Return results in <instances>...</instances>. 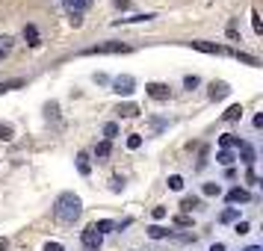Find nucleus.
<instances>
[{
	"label": "nucleus",
	"instance_id": "33",
	"mask_svg": "<svg viewBox=\"0 0 263 251\" xmlns=\"http://www.w3.org/2000/svg\"><path fill=\"white\" fill-rule=\"evenodd\" d=\"M228 36L234 38V42H239V30H237V24H234V21L228 24Z\"/></svg>",
	"mask_w": 263,
	"mask_h": 251
},
{
	"label": "nucleus",
	"instance_id": "40",
	"mask_svg": "<svg viewBox=\"0 0 263 251\" xmlns=\"http://www.w3.org/2000/svg\"><path fill=\"white\" fill-rule=\"evenodd\" d=\"M0 251H9V239L6 237H0Z\"/></svg>",
	"mask_w": 263,
	"mask_h": 251
},
{
	"label": "nucleus",
	"instance_id": "30",
	"mask_svg": "<svg viewBox=\"0 0 263 251\" xmlns=\"http://www.w3.org/2000/svg\"><path fill=\"white\" fill-rule=\"evenodd\" d=\"M0 139H3V142L12 139V127H9V124H0Z\"/></svg>",
	"mask_w": 263,
	"mask_h": 251
},
{
	"label": "nucleus",
	"instance_id": "29",
	"mask_svg": "<svg viewBox=\"0 0 263 251\" xmlns=\"http://www.w3.org/2000/svg\"><path fill=\"white\" fill-rule=\"evenodd\" d=\"M198 83H201V80H198L195 74H190V77H183V89H190V92H192V89H195Z\"/></svg>",
	"mask_w": 263,
	"mask_h": 251
},
{
	"label": "nucleus",
	"instance_id": "10",
	"mask_svg": "<svg viewBox=\"0 0 263 251\" xmlns=\"http://www.w3.org/2000/svg\"><path fill=\"white\" fill-rule=\"evenodd\" d=\"M225 198H228V204H249L251 201V192L249 189H239V186H237V189L228 192Z\"/></svg>",
	"mask_w": 263,
	"mask_h": 251
},
{
	"label": "nucleus",
	"instance_id": "23",
	"mask_svg": "<svg viewBox=\"0 0 263 251\" xmlns=\"http://www.w3.org/2000/svg\"><path fill=\"white\" fill-rule=\"evenodd\" d=\"M234 160H237V157H234V151H219V154H216V163H222V166H231Z\"/></svg>",
	"mask_w": 263,
	"mask_h": 251
},
{
	"label": "nucleus",
	"instance_id": "42",
	"mask_svg": "<svg viewBox=\"0 0 263 251\" xmlns=\"http://www.w3.org/2000/svg\"><path fill=\"white\" fill-rule=\"evenodd\" d=\"M210 251H225V245H222V242H213V245H210Z\"/></svg>",
	"mask_w": 263,
	"mask_h": 251
},
{
	"label": "nucleus",
	"instance_id": "12",
	"mask_svg": "<svg viewBox=\"0 0 263 251\" xmlns=\"http://www.w3.org/2000/svg\"><path fill=\"white\" fill-rule=\"evenodd\" d=\"M116 112H119L121 119H136V115H139V107H136V104H119Z\"/></svg>",
	"mask_w": 263,
	"mask_h": 251
},
{
	"label": "nucleus",
	"instance_id": "20",
	"mask_svg": "<svg viewBox=\"0 0 263 251\" xmlns=\"http://www.w3.org/2000/svg\"><path fill=\"white\" fill-rule=\"evenodd\" d=\"M12 45H15V38H12V36H0V60H3V56L12 50Z\"/></svg>",
	"mask_w": 263,
	"mask_h": 251
},
{
	"label": "nucleus",
	"instance_id": "13",
	"mask_svg": "<svg viewBox=\"0 0 263 251\" xmlns=\"http://www.w3.org/2000/svg\"><path fill=\"white\" fill-rule=\"evenodd\" d=\"M195 207H201V198H195V195H186V198L180 201V210H183V216H186V213H192Z\"/></svg>",
	"mask_w": 263,
	"mask_h": 251
},
{
	"label": "nucleus",
	"instance_id": "16",
	"mask_svg": "<svg viewBox=\"0 0 263 251\" xmlns=\"http://www.w3.org/2000/svg\"><path fill=\"white\" fill-rule=\"evenodd\" d=\"M109 151H112V145H109L107 139L95 145V157H98V160H107V157H109Z\"/></svg>",
	"mask_w": 263,
	"mask_h": 251
},
{
	"label": "nucleus",
	"instance_id": "18",
	"mask_svg": "<svg viewBox=\"0 0 263 251\" xmlns=\"http://www.w3.org/2000/svg\"><path fill=\"white\" fill-rule=\"evenodd\" d=\"M237 216H239V210H237V207H228V210H222V216H219V222H222V225H228V222H237Z\"/></svg>",
	"mask_w": 263,
	"mask_h": 251
},
{
	"label": "nucleus",
	"instance_id": "28",
	"mask_svg": "<svg viewBox=\"0 0 263 251\" xmlns=\"http://www.w3.org/2000/svg\"><path fill=\"white\" fill-rule=\"evenodd\" d=\"M168 189H183V178H180V175H172V178H168Z\"/></svg>",
	"mask_w": 263,
	"mask_h": 251
},
{
	"label": "nucleus",
	"instance_id": "24",
	"mask_svg": "<svg viewBox=\"0 0 263 251\" xmlns=\"http://www.w3.org/2000/svg\"><path fill=\"white\" fill-rule=\"evenodd\" d=\"M148 237L151 239H163V237H168V230L166 227H160V225H151L148 227Z\"/></svg>",
	"mask_w": 263,
	"mask_h": 251
},
{
	"label": "nucleus",
	"instance_id": "35",
	"mask_svg": "<svg viewBox=\"0 0 263 251\" xmlns=\"http://www.w3.org/2000/svg\"><path fill=\"white\" fill-rule=\"evenodd\" d=\"M109 183H112V186H109L112 192H121V189H124V180H121V178H112Z\"/></svg>",
	"mask_w": 263,
	"mask_h": 251
},
{
	"label": "nucleus",
	"instance_id": "43",
	"mask_svg": "<svg viewBox=\"0 0 263 251\" xmlns=\"http://www.w3.org/2000/svg\"><path fill=\"white\" fill-rule=\"evenodd\" d=\"M246 251H260V245H249V248H246Z\"/></svg>",
	"mask_w": 263,
	"mask_h": 251
},
{
	"label": "nucleus",
	"instance_id": "7",
	"mask_svg": "<svg viewBox=\"0 0 263 251\" xmlns=\"http://www.w3.org/2000/svg\"><path fill=\"white\" fill-rule=\"evenodd\" d=\"M89 3H92V0H62V6H65L68 15H83L86 9H89Z\"/></svg>",
	"mask_w": 263,
	"mask_h": 251
},
{
	"label": "nucleus",
	"instance_id": "34",
	"mask_svg": "<svg viewBox=\"0 0 263 251\" xmlns=\"http://www.w3.org/2000/svg\"><path fill=\"white\" fill-rule=\"evenodd\" d=\"M166 213H168L166 207H154V210H151V216H154L157 222H160V219H166Z\"/></svg>",
	"mask_w": 263,
	"mask_h": 251
},
{
	"label": "nucleus",
	"instance_id": "41",
	"mask_svg": "<svg viewBox=\"0 0 263 251\" xmlns=\"http://www.w3.org/2000/svg\"><path fill=\"white\" fill-rule=\"evenodd\" d=\"M116 6H119V9H127V6H130V0H116Z\"/></svg>",
	"mask_w": 263,
	"mask_h": 251
},
{
	"label": "nucleus",
	"instance_id": "9",
	"mask_svg": "<svg viewBox=\"0 0 263 251\" xmlns=\"http://www.w3.org/2000/svg\"><path fill=\"white\" fill-rule=\"evenodd\" d=\"M101 239H104V237H101V234H95L92 227H86V230H83V245H86L89 251H98V248H101Z\"/></svg>",
	"mask_w": 263,
	"mask_h": 251
},
{
	"label": "nucleus",
	"instance_id": "6",
	"mask_svg": "<svg viewBox=\"0 0 263 251\" xmlns=\"http://www.w3.org/2000/svg\"><path fill=\"white\" fill-rule=\"evenodd\" d=\"M145 95H151L154 101H168V86L166 83H148L145 86Z\"/></svg>",
	"mask_w": 263,
	"mask_h": 251
},
{
	"label": "nucleus",
	"instance_id": "38",
	"mask_svg": "<svg viewBox=\"0 0 263 251\" xmlns=\"http://www.w3.org/2000/svg\"><path fill=\"white\" fill-rule=\"evenodd\" d=\"M246 178H249L251 186H257V175H254V168H249V175H246Z\"/></svg>",
	"mask_w": 263,
	"mask_h": 251
},
{
	"label": "nucleus",
	"instance_id": "14",
	"mask_svg": "<svg viewBox=\"0 0 263 251\" xmlns=\"http://www.w3.org/2000/svg\"><path fill=\"white\" fill-rule=\"evenodd\" d=\"M89 227H92L95 234H101V237H104L107 230H112V227H116V222H109V219H101V222H95V225H89Z\"/></svg>",
	"mask_w": 263,
	"mask_h": 251
},
{
	"label": "nucleus",
	"instance_id": "27",
	"mask_svg": "<svg viewBox=\"0 0 263 251\" xmlns=\"http://www.w3.org/2000/svg\"><path fill=\"white\" fill-rule=\"evenodd\" d=\"M139 145H142V136H139V133H130V136H127V148H130V151H136Z\"/></svg>",
	"mask_w": 263,
	"mask_h": 251
},
{
	"label": "nucleus",
	"instance_id": "22",
	"mask_svg": "<svg viewBox=\"0 0 263 251\" xmlns=\"http://www.w3.org/2000/svg\"><path fill=\"white\" fill-rule=\"evenodd\" d=\"M234 60L246 62V65H260V60H257V56H251V53H239V50H234Z\"/></svg>",
	"mask_w": 263,
	"mask_h": 251
},
{
	"label": "nucleus",
	"instance_id": "11",
	"mask_svg": "<svg viewBox=\"0 0 263 251\" xmlns=\"http://www.w3.org/2000/svg\"><path fill=\"white\" fill-rule=\"evenodd\" d=\"M24 42L30 45V48H39L42 42H39V30H36V24H27L24 27Z\"/></svg>",
	"mask_w": 263,
	"mask_h": 251
},
{
	"label": "nucleus",
	"instance_id": "5",
	"mask_svg": "<svg viewBox=\"0 0 263 251\" xmlns=\"http://www.w3.org/2000/svg\"><path fill=\"white\" fill-rule=\"evenodd\" d=\"M207 95H210V101H222V98L231 95V86H228L225 80H213V83H210V92H207Z\"/></svg>",
	"mask_w": 263,
	"mask_h": 251
},
{
	"label": "nucleus",
	"instance_id": "36",
	"mask_svg": "<svg viewBox=\"0 0 263 251\" xmlns=\"http://www.w3.org/2000/svg\"><path fill=\"white\" fill-rule=\"evenodd\" d=\"M45 251H65L62 242H45Z\"/></svg>",
	"mask_w": 263,
	"mask_h": 251
},
{
	"label": "nucleus",
	"instance_id": "26",
	"mask_svg": "<svg viewBox=\"0 0 263 251\" xmlns=\"http://www.w3.org/2000/svg\"><path fill=\"white\" fill-rule=\"evenodd\" d=\"M204 195H210V198H213V195H222V186H219V183H204Z\"/></svg>",
	"mask_w": 263,
	"mask_h": 251
},
{
	"label": "nucleus",
	"instance_id": "39",
	"mask_svg": "<svg viewBox=\"0 0 263 251\" xmlns=\"http://www.w3.org/2000/svg\"><path fill=\"white\" fill-rule=\"evenodd\" d=\"M237 234H249V222H237Z\"/></svg>",
	"mask_w": 263,
	"mask_h": 251
},
{
	"label": "nucleus",
	"instance_id": "21",
	"mask_svg": "<svg viewBox=\"0 0 263 251\" xmlns=\"http://www.w3.org/2000/svg\"><path fill=\"white\" fill-rule=\"evenodd\" d=\"M104 136H107V142H112V139L119 136V124H116V121H107V124H104Z\"/></svg>",
	"mask_w": 263,
	"mask_h": 251
},
{
	"label": "nucleus",
	"instance_id": "31",
	"mask_svg": "<svg viewBox=\"0 0 263 251\" xmlns=\"http://www.w3.org/2000/svg\"><path fill=\"white\" fill-rule=\"evenodd\" d=\"M251 24H254V33L260 36V33H263V24H260V15H257V12H251Z\"/></svg>",
	"mask_w": 263,
	"mask_h": 251
},
{
	"label": "nucleus",
	"instance_id": "37",
	"mask_svg": "<svg viewBox=\"0 0 263 251\" xmlns=\"http://www.w3.org/2000/svg\"><path fill=\"white\" fill-rule=\"evenodd\" d=\"M207 166V148H201V154H198V168Z\"/></svg>",
	"mask_w": 263,
	"mask_h": 251
},
{
	"label": "nucleus",
	"instance_id": "17",
	"mask_svg": "<svg viewBox=\"0 0 263 251\" xmlns=\"http://www.w3.org/2000/svg\"><path fill=\"white\" fill-rule=\"evenodd\" d=\"M222 119H225V121H237V119H242V107H239V104H234V107H228Z\"/></svg>",
	"mask_w": 263,
	"mask_h": 251
},
{
	"label": "nucleus",
	"instance_id": "2",
	"mask_svg": "<svg viewBox=\"0 0 263 251\" xmlns=\"http://www.w3.org/2000/svg\"><path fill=\"white\" fill-rule=\"evenodd\" d=\"M86 56H104V53H130V45H121V42H104V45H92L83 50Z\"/></svg>",
	"mask_w": 263,
	"mask_h": 251
},
{
	"label": "nucleus",
	"instance_id": "3",
	"mask_svg": "<svg viewBox=\"0 0 263 251\" xmlns=\"http://www.w3.org/2000/svg\"><path fill=\"white\" fill-rule=\"evenodd\" d=\"M195 50H201V53H210V56H234V50L222 48V45H213V42H190Z\"/></svg>",
	"mask_w": 263,
	"mask_h": 251
},
{
	"label": "nucleus",
	"instance_id": "19",
	"mask_svg": "<svg viewBox=\"0 0 263 251\" xmlns=\"http://www.w3.org/2000/svg\"><path fill=\"white\" fill-rule=\"evenodd\" d=\"M77 171H80V175H89V171H92V166H89V154H77Z\"/></svg>",
	"mask_w": 263,
	"mask_h": 251
},
{
	"label": "nucleus",
	"instance_id": "32",
	"mask_svg": "<svg viewBox=\"0 0 263 251\" xmlns=\"http://www.w3.org/2000/svg\"><path fill=\"white\" fill-rule=\"evenodd\" d=\"M175 225H180V227H190V225H192V219H190V216H175Z\"/></svg>",
	"mask_w": 263,
	"mask_h": 251
},
{
	"label": "nucleus",
	"instance_id": "8",
	"mask_svg": "<svg viewBox=\"0 0 263 251\" xmlns=\"http://www.w3.org/2000/svg\"><path fill=\"white\" fill-rule=\"evenodd\" d=\"M237 148H239V157H242V163H246L249 168H254V163H257V154H254V148H251L249 142H239Z\"/></svg>",
	"mask_w": 263,
	"mask_h": 251
},
{
	"label": "nucleus",
	"instance_id": "1",
	"mask_svg": "<svg viewBox=\"0 0 263 251\" xmlns=\"http://www.w3.org/2000/svg\"><path fill=\"white\" fill-rule=\"evenodd\" d=\"M80 213H83V201L74 192H62L57 198V204H53V216L60 219L62 225H74L80 219Z\"/></svg>",
	"mask_w": 263,
	"mask_h": 251
},
{
	"label": "nucleus",
	"instance_id": "4",
	"mask_svg": "<svg viewBox=\"0 0 263 251\" xmlns=\"http://www.w3.org/2000/svg\"><path fill=\"white\" fill-rule=\"evenodd\" d=\"M133 89H136V80H133L130 74H121V77L112 80V92H116V95H130Z\"/></svg>",
	"mask_w": 263,
	"mask_h": 251
},
{
	"label": "nucleus",
	"instance_id": "25",
	"mask_svg": "<svg viewBox=\"0 0 263 251\" xmlns=\"http://www.w3.org/2000/svg\"><path fill=\"white\" fill-rule=\"evenodd\" d=\"M154 15H130V18H119L116 24H133V21H151Z\"/></svg>",
	"mask_w": 263,
	"mask_h": 251
},
{
	"label": "nucleus",
	"instance_id": "15",
	"mask_svg": "<svg viewBox=\"0 0 263 251\" xmlns=\"http://www.w3.org/2000/svg\"><path fill=\"white\" fill-rule=\"evenodd\" d=\"M242 139L239 136H234V133H225L222 139H219V145H222V151H228V148H234V145H239Z\"/></svg>",
	"mask_w": 263,
	"mask_h": 251
}]
</instances>
